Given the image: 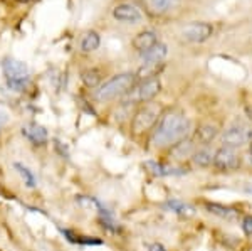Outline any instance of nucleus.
<instances>
[{
	"label": "nucleus",
	"mask_w": 252,
	"mask_h": 251,
	"mask_svg": "<svg viewBox=\"0 0 252 251\" xmlns=\"http://www.w3.org/2000/svg\"><path fill=\"white\" fill-rule=\"evenodd\" d=\"M205 208L209 209V213L215 214V216L222 217V219H235L239 216V211L229 208V206H222V204H215V202H207Z\"/></svg>",
	"instance_id": "obj_16"
},
{
	"label": "nucleus",
	"mask_w": 252,
	"mask_h": 251,
	"mask_svg": "<svg viewBox=\"0 0 252 251\" xmlns=\"http://www.w3.org/2000/svg\"><path fill=\"white\" fill-rule=\"evenodd\" d=\"M160 79L158 78H150L145 79L140 86H136L133 91H129L128 101H140V103H148L153 101V98L160 93Z\"/></svg>",
	"instance_id": "obj_7"
},
{
	"label": "nucleus",
	"mask_w": 252,
	"mask_h": 251,
	"mask_svg": "<svg viewBox=\"0 0 252 251\" xmlns=\"http://www.w3.org/2000/svg\"><path fill=\"white\" fill-rule=\"evenodd\" d=\"M3 72L7 76V86L14 91H22L24 84L29 79V68H27V64L17 59H5Z\"/></svg>",
	"instance_id": "obj_4"
},
{
	"label": "nucleus",
	"mask_w": 252,
	"mask_h": 251,
	"mask_svg": "<svg viewBox=\"0 0 252 251\" xmlns=\"http://www.w3.org/2000/svg\"><path fill=\"white\" fill-rule=\"evenodd\" d=\"M76 202L81 206L83 209H88V211H91V209H97V211H103L99 206V202H97L94 197H88V196H78L76 197Z\"/></svg>",
	"instance_id": "obj_22"
},
{
	"label": "nucleus",
	"mask_w": 252,
	"mask_h": 251,
	"mask_svg": "<svg viewBox=\"0 0 252 251\" xmlns=\"http://www.w3.org/2000/svg\"><path fill=\"white\" fill-rule=\"evenodd\" d=\"M81 79H83V83L86 84L88 88H94L101 81V72L94 70V68H93V70H86L81 74Z\"/></svg>",
	"instance_id": "obj_20"
},
{
	"label": "nucleus",
	"mask_w": 252,
	"mask_h": 251,
	"mask_svg": "<svg viewBox=\"0 0 252 251\" xmlns=\"http://www.w3.org/2000/svg\"><path fill=\"white\" fill-rule=\"evenodd\" d=\"M166 54H168L166 46L161 42H158L157 46H153L152 49H148L141 54V61H143V64H160L161 61L166 58Z\"/></svg>",
	"instance_id": "obj_13"
},
{
	"label": "nucleus",
	"mask_w": 252,
	"mask_h": 251,
	"mask_svg": "<svg viewBox=\"0 0 252 251\" xmlns=\"http://www.w3.org/2000/svg\"><path fill=\"white\" fill-rule=\"evenodd\" d=\"M251 155H252V142H251Z\"/></svg>",
	"instance_id": "obj_31"
},
{
	"label": "nucleus",
	"mask_w": 252,
	"mask_h": 251,
	"mask_svg": "<svg viewBox=\"0 0 252 251\" xmlns=\"http://www.w3.org/2000/svg\"><path fill=\"white\" fill-rule=\"evenodd\" d=\"M145 2L153 14H163V12L170 7L172 0H145Z\"/></svg>",
	"instance_id": "obj_21"
},
{
	"label": "nucleus",
	"mask_w": 252,
	"mask_h": 251,
	"mask_svg": "<svg viewBox=\"0 0 252 251\" xmlns=\"http://www.w3.org/2000/svg\"><path fill=\"white\" fill-rule=\"evenodd\" d=\"M101 44V39H99V34L94 31H89L86 34L83 36V39H81V51L83 52H93L96 51L97 47H99Z\"/></svg>",
	"instance_id": "obj_18"
},
{
	"label": "nucleus",
	"mask_w": 252,
	"mask_h": 251,
	"mask_svg": "<svg viewBox=\"0 0 252 251\" xmlns=\"http://www.w3.org/2000/svg\"><path fill=\"white\" fill-rule=\"evenodd\" d=\"M192 159H193V164L198 165V167H209V165L214 164V152L210 150L209 147L198 148V150H195Z\"/></svg>",
	"instance_id": "obj_19"
},
{
	"label": "nucleus",
	"mask_w": 252,
	"mask_h": 251,
	"mask_svg": "<svg viewBox=\"0 0 252 251\" xmlns=\"http://www.w3.org/2000/svg\"><path fill=\"white\" fill-rule=\"evenodd\" d=\"M242 231L247 236H252V216H246L242 219Z\"/></svg>",
	"instance_id": "obj_25"
},
{
	"label": "nucleus",
	"mask_w": 252,
	"mask_h": 251,
	"mask_svg": "<svg viewBox=\"0 0 252 251\" xmlns=\"http://www.w3.org/2000/svg\"><path fill=\"white\" fill-rule=\"evenodd\" d=\"M161 110H163V108H161V105L157 103V101H148V103H145L143 107L135 113V118H133V123H131L133 132H135L136 135L148 132L158 121V118H161Z\"/></svg>",
	"instance_id": "obj_3"
},
{
	"label": "nucleus",
	"mask_w": 252,
	"mask_h": 251,
	"mask_svg": "<svg viewBox=\"0 0 252 251\" xmlns=\"http://www.w3.org/2000/svg\"><path fill=\"white\" fill-rule=\"evenodd\" d=\"M160 66H161V63L160 64H143V66L140 68V71H138V76H140V78H146V79L155 78L157 71L160 70Z\"/></svg>",
	"instance_id": "obj_23"
},
{
	"label": "nucleus",
	"mask_w": 252,
	"mask_h": 251,
	"mask_svg": "<svg viewBox=\"0 0 252 251\" xmlns=\"http://www.w3.org/2000/svg\"><path fill=\"white\" fill-rule=\"evenodd\" d=\"M113 17L120 22H126V24H136L141 20V14L140 10L136 9L131 3H120L113 9Z\"/></svg>",
	"instance_id": "obj_9"
},
{
	"label": "nucleus",
	"mask_w": 252,
	"mask_h": 251,
	"mask_svg": "<svg viewBox=\"0 0 252 251\" xmlns=\"http://www.w3.org/2000/svg\"><path fill=\"white\" fill-rule=\"evenodd\" d=\"M165 209H168L170 213L180 214V216H193V214H195V209L192 208V206L185 204V202H182L178 199L166 201L165 202Z\"/></svg>",
	"instance_id": "obj_17"
},
{
	"label": "nucleus",
	"mask_w": 252,
	"mask_h": 251,
	"mask_svg": "<svg viewBox=\"0 0 252 251\" xmlns=\"http://www.w3.org/2000/svg\"><path fill=\"white\" fill-rule=\"evenodd\" d=\"M22 135H26L32 143L42 145L47 142V132L44 127H40L37 123H29L26 127H22Z\"/></svg>",
	"instance_id": "obj_12"
},
{
	"label": "nucleus",
	"mask_w": 252,
	"mask_h": 251,
	"mask_svg": "<svg viewBox=\"0 0 252 251\" xmlns=\"http://www.w3.org/2000/svg\"><path fill=\"white\" fill-rule=\"evenodd\" d=\"M219 135V127L215 123H204L197 128L195 132V140H198L202 145H207L210 143L215 137Z\"/></svg>",
	"instance_id": "obj_14"
},
{
	"label": "nucleus",
	"mask_w": 252,
	"mask_h": 251,
	"mask_svg": "<svg viewBox=\"0 0 252 251\" xmlns=\"http://www.w3.org/2000/svg\"><path fill=\"white\" fill-rule=\"evenodd\" d=\"M189 130L190 121L184 113L178 110H170L160 118L152 142L155 147H168V145H175L180 140L187 139Z\"/></svg>",
	"instance_id": "obj_1"
},
{
	"label": "nucleus",
	"mask_w": 252,
	"mask_h": 251,
	"mask_svg": "<svg viewBox=\"0 0 252 251\" xmlns=\"http://www.w3.org/2000/svg\"><path fill=\"white\" fill-rule=\"evenodd\" d=\"M150 251H166L163 245H160V243H155V245L150 246Z\"/></svg>",
	"instance_id": "obj_27"
},
{
	"label": "nucleus",
	"mask_w": 252,
	"mask_h": 251,
	"mask_svg": "<svg viewBox=\"0 0 252 251\" xmlns=\"http://www.w3.org/2000/svg\"><path fill=\"white\" fill-rule=\"evenodd\" d=\"M145 167L148 169L153 176H158V177H165V176H180L184 174V171L180 169H173V167H168V165H163V164H158V162H145Z\"/></svg>",
	"instance_id": "obj_15"
},
{
	"label": "nucleus",
	"mask_w": 252,
	"mask_h": 251,
	"mask_svg": "<svg viewBox=\"0 0 252 251\" xmlns=\"http://www.w3.org/2000/svg\"><path fill=\"white\" fill-rule=\"evenodd\" d=\"M133 86H135V74H131V72H123V74H118L115 78L106 81V83L96 91V98L99 101L113 100V98H116V96L123 95V93H128Z\"/></svg>",
	"instance_id": "obj_2"
},
{
	"label": "nucleus",
	"mask_w": 252,
	"mask_h": 251,
	"mask_svg": "<svg viewBox=\"0 0 252 251\" xmlns=\"http://www.w3.org/2000/svg\"><path fill=\"white\" fill-rule=\"evenodd\" d=\"M214 27L207 22H192L189 26L184 27L182 31V36H184L185 40L189 42H204L212 36Z\"/></svg>",
	"instance_id": "obj_8"
},
{
	"label": "nucleus",
	"mask_w": 252,
	"mask_h": 251,
	"mask_svg": "<svg viewBox=\"0 0 252 251\" xmlns=\"http://www.w3.org/2000/svg\"><path fill=\"white\" fill-rule=\"evenodd\" d=\"M195 150H197V148H195V140L184 139L173 145L172 150H170V157L175 160H185V159H189V157H192Z\"/></svg>",
	"instance_id": "obj_11"
},
{
	"label": "nucleus",
	"mask_w": 252,
	"mask_h": 251,
	"mask_svg": "<svg viewBox=\"0 0 252 251\" xmlns=\"http://www.w3.org/2000/svg\"><path fill=\"white\" fill-rule=\"evenodd\" d=\"M214 165L215 169H219L222 172L235 171L241 165V155H239V152L235 148L223 145L214 153Z\"/></svg>",
	"instance_id": "obj_6"
},
{
	"label": "nucleus",
	"mask_w": 252,
	"mask_h": 251,
	"mask_svg": "<svg viewBox=\"0 0 252 251\" xmlns=\"http://www.w3.org/2000/svg\"><path fill=\"white\" fill-rule=\"evenodd\" d=\"M158 44V36L155 31H141L138 32L133 39V47L138 51V52H146L148 49H152L153 46Z\"/></svg>",
	"instance_id": "obj_10"
},
{
	"label": "nucleus",
	"mask_w": 252,
	"mask_h": 251,
	"mask_svg": "<svg viewBox=\"0 0 252 251\" xmlns=\"http://www.w3.org/2000/svg\"><path fill=\"white\" fill-rule=\"evenodd\" d=\"M19 2H31V0H19Z\"/></svg>",
	"instance_id": "obj_30"
},
{
	"label": "nucleus",
	"mask_w": 252,
	"mask_h": 251,
	"mask_svg": "<svg viewBox=\"0 0 252 251\" xmlns=\"http://www.w3.org/2000/svg\"><path fill=\"white\" fill-rule=\"evenodd\" d=\"M246 111H247V115H249V118L252 120V107H247Z\"/></svg>",
	"instance_id": "obj_28"
},
{
	"label": "nucleus",
	"mask_w": 252,
	"mask_h": 251,
	"mask_svg": "<svg viewBox=\"0 0 252 251\" xmlns=\"http://www.w3.org/2000/svg\"><path fill=\"white\" fill-rule=\"evenodd\" d=\"M222 142H223V145L232 147V148L242 147V145L252 142V127L244 123V121H235V123H232L223 132Z\"/></svg>",
	"instance_id": "obj_5"
},
{
	"label": "nucleus",
	"mask_w": 252,
	"mask_h": 251,
	"mask_svg": "<svg viewBox=\"0 0 252 251\" xmlns=\"http://www.w3.org/2000/svg\"><path fill=\"white\" fill-rule=\"evenodd\" d=\"M15 169H17L20 176L24 177V180H26L27 187H34V185H35V177H34V174H32L27 167H24L22 164H15Z\"/></svg>",
	"instance_id": "obj_24"
},
{
	"label": "nucleus",
	"mask_w": 252,
	"mask_h": 251,
	"mask_svg": "<svg viewBox=\"0 0 252 251\" xmlns=\"http://www.w3.org/2000/svg\"><path fill=\"white\" fill-rule=\"evenodd\" d=\"M81 243H84V245H101V240H96V238H83V240H79Z\"/></svg>",
	"instance_id": "obj_26"
},
{
	"label": "nucleus",
	"mask_w": 252,
	"mask_h": 251,
	"mask_svg": "<svg viewBox=\"0 0 252 251\" xmlns=\"http://www.w3.org/2000/svg\"><path fill=\"white\" fill-rule=\"evenodd\" d=\"M246 192H249V194H252V185H247V187H246Z\"/></svg>",
	"instance_id": "obj_29"
}]
</instances>
